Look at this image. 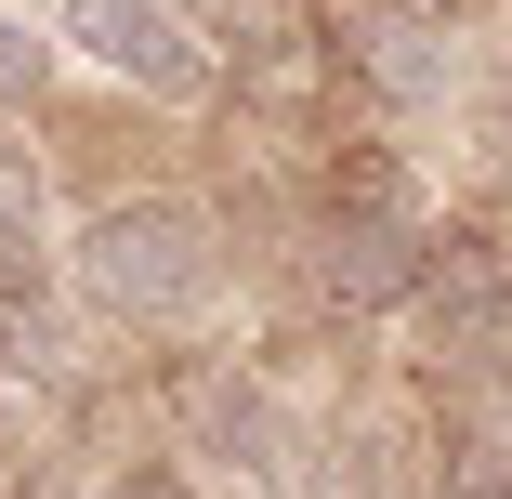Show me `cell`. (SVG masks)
Wrapping results in <instances>:
<instances>
[{"label":"cell","instance_id":"6da1fadb","mask_svg":"<svg viewBox=\"0 0 512 499\" xmlns=\"http://www.w3.org/2000/svg\"><path fill=\"white\" fill-rule=\"evenodd\" d=\"M211 224L184 211V197H132V211H92L79 237V289H92V316H119V329H184L197 303H211Z\"/></svg>","mask_w":512,"mask_h":499},{"label":"cell","instance_id":"7a4b0ae2","mask_svg":"<svg viewBox=\"0 0 512 499\" xmlns=\"http://www.w3.org/2000/svg\"><path fill=\"white\" fill-rule=\"evenodd\" d=\"M53 40H66L79 66H106V79L158 92V106H211V79H224V53L197 40L184 0H66Z\"/></svg>","mask_w":512,"mask_h":499},{"label":"cell","instance_id":"3957f363","mask_svg":"<svg viewBox=\"0 0 512 499\" xmlns=\"http://www.w3.org/2000/svg\"><path fill=\"white\" fill-rule=\"evenodd\" d=\"M421 276H434V237L394 211V197H342V211L316 224V289L342 316H381V303H421Z\"/></svg>","mask_w":512,"mask_h":499},{"label":"cell","instance_id":"277c9868","mask_svg":"<svg viewBox=\"0 0 512 499\" xmlns=\"http://www.w3.org/2000/svg\"><path fill=\"white\" fill-rule=\"evenodd\" d=\"M211 27H224L211 53H237V79H250V92H316V66H329L302 0H211Z\"/></svg>","mask_w":512,"mask_h":499},{"label":"cell","instance_id":"5b68a950","mask_svg":"<svg viewBox=\"0 0 512 499\" xmlns=\"http://www.w3.org/2000/svg\"><path fill=\"white\" fill-rule=\"evenodd\" d=\"M342 66H368L394 106H421V92H447V53H434V27H407V14H355L342 27Z\"/></svg>","mask_w":512,"mask_h":499},{"label":"cell","instance_id":"8992f818","mask_svg":"<svg viewBox=\"0 0 512 499\" xmlns=\"http://www.w3.org/2000/svg\"><path fill=\"white\" fill-rule=\"evenodd\" d=\"M184 421H197V434H237L250 460L276 447V421H263V394H250V381H224V368H197V381H184Z\"/></svg>","mask_w":512,"mask_h":499},{"label":"cell","instance_id":"52a82bcc","mask_svg":"<svg viewBox=\"0 0 512 499\" xmlns=\"http://www.w3.org/2000/svg\"><path fill=\"white\" fill-rule=\"evenodd\" d=\"M27 263H40V171L0 158V289H14Z\"/></svg>","mask_w":512,"mask_h":499},{"label":"cell","instance_id":"ba28073f","mask_svg":"<svg viewBox=\"0 0 512 499\" xmlns=\"http://www.w3.org/2000/svg\"><path fill=\"white\" fill-rule=\"evenodd\" d=\"M27 92H40V40H27L14 14H0V119H14V106H27Z\"/></svg>","mask_w":512,"mask_h":499},{"label":"cell","instance_id":"9c48e42d","mask_svg":"<svg viewBox=\"0 0 512 499\" xmlns=\"http://www.w3.org/2000/svg\"><path fill=\"white\" fill-rule=\"evenodd\" d=\"M119 499H197V486H184L171 460H132V473H119Z\"/></svg>","mask_w":512,"mask_h":499},{"label":"cell","instance_id":"30bf717a","mask_svg":"<svg viewBox=\"0 0 512 499\" xmlns=\"http://www.w3.org/2000/svg\"><path fill=\"white\" fill-rule=\"evenodd\" d=\"M14 447H27V421H14V394H0V460H14Z\"/></svg>","mask_w":512,"mask_h":499},{"label":"cell","instance_id":"8fae6325","mask_svg":"<svg viewBox=\"0 0 512 499\" xmlns=\"http://www.w3.org/2000/svg\"><path fill=\"white\" fill-rule=\"evenodd\" d=\"M14 499H66V486H53V473H27V486H14Z\"/></svg>","mask_w":512,"mask_h":499}]
</instances>
